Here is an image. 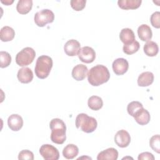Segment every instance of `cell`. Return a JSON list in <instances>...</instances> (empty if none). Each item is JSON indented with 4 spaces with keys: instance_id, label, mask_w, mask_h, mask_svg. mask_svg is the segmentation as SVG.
Wrapping results in <instances>:
<instances>
[{
    "instance_id": "1",
    "label": "cell",
    "mask_w": 160,
    "mask_h": 160,
    "mask_svg": "<svg viewBox=\"0 0 160 160\" xmlns=\"http://www.w3.org/2000/svg\"><path fill=\"white\" fill-rule=\"evenodd\" d=\"M109 78L110 73L109 70L104 65L98 64L92 67L88 74V82L93 86H100L108 82Z\"/></svg>"
},
{
    "instance_id": "2",
    "label": "cell",
    "mask_w": 160,
    "mask_h": 160,
    "mask_svg": "<svg viewBox=\"0 0 160 160\" xmlns=\"http://www.w3.org/2000/svg\"><path fill=\"white\" fill-rule=\"evenodd\" d=\"M49 128L51 129L52 142L58 144H63L66 139V126L64 122L61 119L54 118L50 121Z\"/></svg>"
},
{
    "instance_id": "3",
    "label": "cell",
    "mask_w": 160,
    "mask_h": 160,
    "mask_svg": "<svg viewBox=\"0 0 160 160\" xmlns=\"http://www.w3.org/2000/svg\"><path fill=\"white\" fill-rule=\"evenodd\" d=\"M52 59L51 57L46 55H42L36 60L34 71L36 76L39 79L46 78L52 69Z\"/></svg>"
},
{
    "instance_id": "4",
    "label": "cell",
    "mask_w": 160,
    "mask_h": 160,
    "mask_svg": "<svg viewBox=\"0 0 160 160\" xmlns=\"http://www.w3.org/2000/svg\"><path fill=\"white\" fill-rule=\"evenodd\" d=\"M76 126L86 133H91L96 129L98 122L94 118L85 113H80L76 118Z\"/></svg>"
},
{
    "instance_id": "5",
    "label": "cell",
    "mask_w": 160,
    "mask_h": 160,
    "mask_svg": "<svg viewBox=\"0 0 160 160\" xmlns=\"http://www.w3.org/2000/svg\"><path fill=\"white\" fill-rule=\"evenodd\" d=\"M35 56V51L30 47H26L23 48L16 54V62L19 66H26L32 62Z\"/></svg>"
},
{
    "instance_id": "6",
    "label": "cell",
    "mask_w": 160,
    "mask_h": 160,
    "mask_svg": "<svg viewBox=\"0 0 160 160\" xmlns=\"http://www.w3.org/2000/svg\"><path fill=\"white\" fill-rule=\"evenodd\" d=\"M54 14L52 11L48 9H44L37 12L34 17L36 24L39 27H44L48 23L54 21Z\"/></svg>"
},
{
    "instance_id": "7",
    "label": "cell",
    "mask_w": 160,
    "mask_h": 160,
    "mask_svg": "<svg viewBox=\"0 0 160 160\" xmlns=\"http://www.w3.org/2000/svg\"><path fill=\"white\" fill-rule=\"evenodd\" d=\"M39 153L45 160H58L59 158V152L58 149L48 144L41 146Z\"/></svg>"
},
{
    "instance_id": "8",
    "label": "cell",
    "mask_w": 160,
    "mask_h": 160,
    "mask_svg": "<svg viewBox=\"0 0 160 160\" xmlns=\"http://www.w3.org/2000/svg\"><path fill=\"white\" fill-rule=\"evenodd\" d=\"M78 56L80 61L82 62L91 63L96 58V52L92 48L84 46L80 49Z\"/></svg>"
},
{
    "instance_id": "9",
    "label": "cell",
    "mask_w": 160,
    "mask_h": 160,
    "mask_svg": "<svg viewBox=\"0 0 160 160\" xmlns=\"http://www.w3.org/2000/svg\"><path fill=\"white\" fill-rule=\"evenodd\" d=\"M114 142L119 147L122 148H126L130 144L131 136L126 130H119L114 136Z\"/></svg>"
},
{
    "instance_id": "10",
    "label": "cell",
    "mask_w": 160,
    "mask_h": 160,
    "mask_svg": "<svg viewBox=\"0 0 160 160\" xmlns=\"http://www.w3.org/2000/svg\"><path fill=\"white\" fill-rule=\"evenodd\" d=\"M112 68L116 75H122L127 72L129 68V63L124 58H118L113 61Z\"/></svg>"
},
{
    "instance_id": "11",
    "label": "cell",
    "mask_w": 160,
    "mask_h": 160,
    "mask_svg": "<svg viewBox=\"0 0 160 160\" xmlns=\"http://www.w3.org/2000/svg\"><path fill=\"white\" fill-rule=\"evenodd\" d=\"M80 49V43L76 39H70L68 41L64 46V52L69 56L78 55Z\"/></svg>"
},
{
    "instance_id": "12",
    "label": "cell",
    "mask_w": 160,
    "mask_h": 160,
    "mask_svg": "<svg viewBox=\"0 0 160 160\" xmlns=\"http://www.w3.org/2000/svg\"><path fill=\"white\" fill-rule=\"evenodd\" d=\"M8 124L12 131H18L20 130L23 126V119L20 115L13 114L9 116Z\"/></svg>"
},
{
    "instance_id": "13",
    "label": "cell",
    "mask_w": 160,
    "mask_h": 160,
    "mask_svg": "<svg viewBox=\"0 0 160 160\" xmlns=\"http://www.w3.org/2000/svg\"><path fill=\"white\" fill-rule=\"evenodd\" d=\"M88 68L86 65L80 64L75 66L72 70V76L76 81H82L88 75Z\"/></svg>"
},
{
    "instance_id": "14",
    "label": "cell",
    "mask_w": 160,
    "mask_h": 160,
    "mask_svg": "<svg viewBox=\"0 0 160 160\" xmlns=\"http://www.w3.org/2000/svg\"><path fill=\"white\" fill-rule=\"evenodd\" d=\"M17 77L21 82L27 84L32 81L33 79V72L32 70L28 67L22 68L19 69Z\"/></svg>"
},
{
    "instance_id": "15",
    "label": "cell",
    "mask_w": 160,
    "mask_h": 160,
    "mask_svg": "<svg viewBox=\"0 0 160 160\" xmlns=\"http://www.w3.org/2000/svg\"><path fill=\"white\" fill-rule=\"evenodd\" d=\"M133 117L136 122L142 126L148 124L151 119L149 111L143 108L138 111Z\"/></svg>"
},
{
    "instance_id": "16",
    "label": "cell",
    "mask_w": 160,
    "mask_h": 160,
    "mask_svg": "<svg viewBox=\"0 0 160 160\" xmlns=\"http://www.w3.org/2000/svg\"><path fill=\"white\" fill-rule=\"evenodd\" d=\"M118 158V151L113 148H108L100 152L98 156V160H116Z\"/></svg>"
},
{
    "instance_id": "17",
    "label": "cell",
    "mask_w": 160,
    "mask_h": 160,
    "mask_svg": "<svg viewBox=\"0 0 160 160\" xmlns=\"http://www.w3.org/2000/svg\"><path fill=\"white\" fill-rule=\"evenodd\" d=\"M138 34L142 41H149L151 39L152 32L151 28L147 24H141L138 28Z\"/></svg>"
},
{
    "instance_id": "18",
    "label": "cell",
    "mask_w": 160,
    "mask_h": 160,
    "mask_svg": "<svg viewBox=\"0 0 160 160\" xmlns=\"http://www.w3.org/2000/svg\"><path fill=\"white\" fill-rule=\"evenodd\" d=\"M154 81V74L149 71L142 72L138 78V84L141 87H146L151 85Z\"/></svg>"
},
{
    "instance_id": "19",
    "label": "cell",
    "mask_w": 160,
    "mask_h": 160,
    "mask_svg": "<svg viewBox=\"0 0 160 160\" xmlns=\"http://www.w3.org/2000/svg\"><path fill=\"white\" fill-rule=\"evenodd\" d=\"M119 38L124 44H128L135 41V35L131 29L124 28L119 33Z\"/></svg>"
},
{
    "instance_id": "20",
    "label": "cell",
    "mask_w": 160,
    "mask_h": 160,
    "mask_svg": "<svg viewBox=\"0 0 160 160\" xmlns=\"http://www.w3.org/2000/svg\"><path fill=\"white\" fill-rule=\"evenodd\" d=\"M141 0H119L118 1V6L122 9H136L141 4Z\"/></svg>"
},
{
    "instance_id": "21",
    "label": "cell",
    "mask_w": 160,
    "mask_h": 160,
    "mask_svg": "<svg viewBox=\"0 0 160 160\" xmlns=\"http://www.w3.org/2000/svg\"><path fill=\"white\" fill-rule=\"evenodd\" d=\"M32 7V0H19L16 6V10L21 14H26L31 10Z\"/></svg>"
},
{
    "instance_id": "22",
    "label": "cell",
    "mask_w": 160,
    "mask_h": 160,
    "mask_svg": "<svg viewBox=\"0 0 160 160\" xmlns=\"http://www.w3.org/2000/svg\"><path fill=\"white\" fill-rule=\"evenodd\" d=\"M79 152L78 148L73 144H69L66 146H65L62 150V155L63 156L68 159H74Z\"/></svg>"
},
{
    "instance_id": "23",
    "label": "cell",
    "mask_w": 160,
    "mask_h": 160,
    "mask_svg": "<svg viewBox=\"0 0 160 160\" xmlns=\"http://www.w3.org/2000/svg\"><path fill=\"white\" fill-rule=\"evenodd\" d=\"M15 36L14 30L8 26H4L1 29L0 38L3 42H8L12 41Z\"/></svg>"
},
{
    "instance_id": "24",
    "label": "cell",
    "mask_w": 160,
    "mask_h": 160,
    "mask_svg": "<svg viewBox=\"0 0 160 160\" xmlns=\"http://www.w3.org/2000/svg\"><path fill=\"white\" fill-rule=\"evenodd\" d=\"M144 52L148 56L153 57L158 54L159 52V47L156 42L149 41L144 46Z\"/></svg>"
},
{
    "instance_id": "25",
    "label": "cell",
    "mask_w": 160,
    "mask_h": 160,
    "mask_svg": "<svg viewBox=\"0 0 160 160\" xmlns=\"http://www.w3.org/2000/svg\"><path fill=\"white\" fill-rule=\"evenodd\" d=\"M88 107L94 111H98L102 108L103 106V101L101 98L98 96H92L88 99Z\"/></svg>"
},
{
    "instance_id": "26",
    "label": "cell",
    "mask_w": 160,
    "mask_h": 160,
    "mask_svg": "<svg viewBox=\"0 0 160 160\" xmlns=\"http://www.w3.org/2000/svg\"><path fill=\"white\" fill-rule=\"evenodd\" d=\"M140 48V44L138 41H134L132 43L128 44H124L122 48L123 52L128 54V55H131L132 54L135 52H136Z\"/></svg>"
},
{
    "instance_id": "27",
    "label": "cell",
    "mask_w": 160,
    "mask_h": 160,
    "mask_svg": "<svg viewBox=\"0 0 160 160\" xmlns=\"http://www.w3.org/2000/svg\"><path fill=\"white\" fill-rule=\"evenodd\" d=\"M143 108V105L139 101H132L128 104L127 107V111L129 115L134 116L135 113Z\"/></svg>"
},
{
    "instance_id": "28",
    "label": "cell",
    "mask_w": 160,
    "mask_h": 160,
    "mask_svg": "<svg viewBox=\"0 0 160 160\" xmlns=\"http://www.w3.org/2000/svg\"><path fill=\"white\" fill-rule=\"evenodd\" d=\"M0 60L1 64L0 66L1 68H4L11 64V55L6 51H1L0 52Z\"/></svg>"
},
{
    "instance_id": "29",
    "label": "cell",
    "mask_w": 160,
    "mask_h": 160,
    "mask_svg": "<svg viewBox=\"0 0 160 160\" xmlns=\"http://www.w3.org/2000/svg\"><path fill=\"white\" fill-rule=\"evenodd\" d=\"M149 146L153 151L160 153V137L159 134L152 136L149 140Z\"/></svg>"
},
{
    "instance_id": "30",
    "label": "cell",
    "mask_w": 160,
    "mask_h": 160,
    "mask_svg": "<svg viewBox=\"0 0 160 160\" xmlns=\"http://www.w3.org/2000/svg\"><path fill=\"white\" fill-rule=\"evenodd\" d=\"M71 8L76 11H82L86 6V0H71Z\"/></svg>"
},
{
    "instance_id": "31",
    "label": "cell",
    "mask_w": 160,
    "mask_h": 160,
    "mask_svg": "<svg viewBox=\"0 0 160 160\" xmlns=\"http://www.w3.org/2000/svg\"><path fill=\"white\" fill-rule=\"evenodd\" d=\"M151 25L155 28L159 29L160 28V12L156 11L152 14L150 18Z\"/></svg>"
},
{
    "instance_id": "32",
    "label": "cell",
    "mask_w": 160,
    "mask_h": 160,
    "mask_svg": "<svg viewBox=\"0 0 160 160\" xmlns=\"http://www.w3.org/2000/svg\"><path fill=\"white\" fill-rule=\"evenodd\" d=\"M19 159H28V160H33L34 159V154L32 152L29 150L25 149L22 150L19 152L18 155Z\"/></svg>"
},
{
    "instance_id": "33",
    "label": "cell",
    "mask_w": 160,
    "mask_h": 160,
    "mask_svg": "<svg viewBox=\"0 0 160 160\" xmlns=\"http://www.w3.org/2000/svg\"><path fill=\"white\" fill-rule=\"evenodd\" d=\"M138 160H154L155 159L153 154L149 152H144L139 154Z\"/></svg>"
},
{
    "instance_id": "34",
    "label": "cell",
    "mask_w": 160,
    "mask_h": 160,
    "mask_svg": "<svg viewBox=\"0 0 160 160\" xmlns=\"http://www.w3.org/2000/svg\"><path fill=\"white\" fill-rule=\"evenodd\" d=\"M13 2H14V1H13V0H12V1L6 0V1H1V2H2V4H5V5H6V6L11 5L12 3H13Z\"/></svg>"
}]
</instances>
